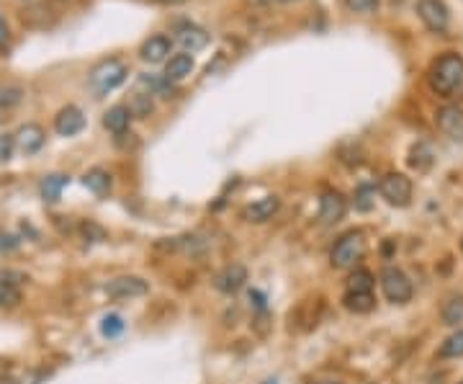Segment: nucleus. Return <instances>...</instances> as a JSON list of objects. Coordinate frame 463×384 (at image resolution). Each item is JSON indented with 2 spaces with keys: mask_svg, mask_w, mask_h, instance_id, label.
I'll use <instances>...</instances> for the list:
<instances>
[{
  "mask_svg": "<svg viewBox=\"0 0 463 384\" xmlns=\"http://www.w3.org/2000/svg\"><path fill=\"white\" fill-rule=\"evenodd\" d=\"M427 82L435 96L445 101H463V57L458 52H445L430 64Z\"/></svg>",
  "mask_w": 463,
  "mask_h": 384,
  "instance_id": "f257e3e1",
  "label": "nucleus"
},
{
  "mask_svg": "<svg viewBox=\"0 0 463 384\" xmlns=\"http://www.w3.org/2000/svg\"><path fill=\"white\" fill-rule=\"evenodd\" d=\"M127 75H129L127 64L121 62V60H116V57H109V60H100L93 67L88 82H91L96 96H109L111 91H116L118 85L127 80Z\"/></svg>",
  "mask_w": 463,
  "mask_h": 384,
  "instance_id": "f03ea898",
  "label": "nucleus"
},
{
  "mask_svg": "<svg viewBox=\"0 0 463 384\" xmlns=\"http://www.w3.org/2000/svg\"><path fill=\"white\" fill-rule=\"evenodd\" d=\"M365 256V238L361 229H350L343 238L337 240L332 253H329V263L335 268H353L361 258Z\"/></svg>",
  "mask_w": 463,
  "mask_h": 384,
  "instance_id": "7ed1b4c3",
  "label": "nucleus"
},
{
  "mask_svg": "<svg viewBox=\"0 0 463 384\" xmlns=\"http://www.w3.org/2000/svg\"><path fill=\"white\" fill-rule=\"evenodd\" d=\"M381 292L389 302L404 304L412 299V281L407 279L404 271L389 265V268H383L381 271Z\"/></svg>",
  "mask_w": 463,
  "mask_h": 384,
  "instance_id": "20e7f679",
  "label": "nucleus"
},
{
  "mask_svg": "<svg viewBox=\"0 0 463 384\" xmlns=\"http://www.w3.org/2000/svg\"><path fill=\"white\" fill-rule=\"evenodd\" d=\"M417 16L433 34H445L451 24V10L443 0H417Z\"/></svg>",
  "mask_w": 463,
  "mask_h": 384,
  "instance_id": "39448f33",
  "label": "nucleus"
},
{
  "mask_svg": "<svg viewBox=\"0 0 463 384\" xmlns=\"http://www.w3.org/2000/svg\"><path fill=\"white\" fill-rule=\"evenodd\" d=\"M379 193L391 207H407L412 202V181L401 173H386L379 183Z\"/></svg>",
  "mask_w": 463,
  "mask_h": 384,
  "instance_id": "423d86ee",
  "label": "nucleus"
},
{
  "mask_svg": "<svg viewBox=\"0 0 463 384\" xmlns=\"http://www.w3.org/2000/svg\"><path fill=\"white\" fill-rule=\"evenodd\" d=\"M149 292V283L142 276H116L106 283V294L111 299H131V297H145Z\"/></svg>",
  "mask_w": 463,
  "mask_h": 384,
  "instance_id": "0eeeda50",
  "label": "nucleus"
},
{
  "mask_svg": "<svg viewBox=\"0 0 463 384\" xmlns=\"http://www.w3.org/2000/svg\"><path fill=\"white\" fill-rule=\"evenodd\" d=\"M435 124L437 129L448 134L455 142H463V109L458 103H448L435 111Z\"/></svg>",
  "mask_w": 463,
  "mask_h": 384,
  "instance_id": "6e6552de",
  "label": "nucleus"
},
{
  "mask_svg": "<svg viewBox=\"0 0 463 384\" xmlns=\"http://www.w3.org/2000/svg\"><path fill=\"white\" fill-rule=\"evenodd\" d=\"M347 211V199L340 191H325L319 199V222L322 225H337L345 217Z\"/></svg>",
  "mask_w": 463,
  "mask_h": 384,
  "instance_id": "1a4fd4ad",
  "label": "nucleus"
},
{
  "mask_svg": "<svg viewBox=\"0 0 463 384\" xmlns=\"http://www.w3.org/2000/svg\"><path fill=\"white\" fill-rule=\"evenodd\" d=\"M247 281V268L242 263H229L224 265L221 271L217 274L214 279V286H217V292L221 294H237Z\"/></svg>",
  "mask_w": 463,
  "mask_h": 384,
  "instance_id": "9d476101",
  "label": "nucleus"
},
{
  "mask_svg": "<svg viewBox=\"0 0 463 384\" xmlns=\"http://www.w3.org/2000/svg\"><path fill=\"white\" fill-rule=\"evenodd\" d=\"M13 142H16V147H19L24 155H37L46 142V132L39 124H24L13 134Z\"/></svg>",
  "mask_w": 463,
  "mask_h": 384,
  "instance_id": "9b49d317",
  "label": "nucleus"
},
{
  "mask_svg": "<svg viewBox=\"0 0 463 384\" xmlns=\"http://www.w3.org/2000/svg\"><path fill=\"white\" fill-rule=\"evenodd\" d=\"M170 49H173V42L165 37V34H152L149 39L142 42V46H139V57L149 64H160L170 57Z\"/></svg>",
  "mask_w": 463,
  "mask_h": 384,
  "instance_id": "f8f14e48",
  "label": "nucleus"
},
{
  "mask_svg": "<svg viewBox=\"0 0 463 384\" xmlns=\"http://www.w3.org/2000/svg\"><path fill=\"white\" fill-rule=\"evenodd\" d=\"M55 129L60 137H75L85 129V116L78 106H64L55 116Z\"/></svg>",
  "mask_w": 463,
  "mask_h": 384,
  "instance_id": "ddd939ff",
  "label": "nucleus"
},
{
  "mask_svg": "<svg viewBox=\"0 0 463 384\" xmlns=\"http://www.w3.org/2000/svg\"><path fill=\"white\" fill-rule=\"evenodd\" d=\"M278 209H281V199L278 196H263V199H257L255 204L242 209V220L253 222V225H263V222L273 220V214Z\"/></svg>",
  "mask_w": 463,
  "mask_h": 384,
  "instance_id": "4468645a",
  "label": "nucleus"
},
{
  "mask_svg": "<svg viewBox=\"0 0 463 384\" xmlns=\"http://www.w3.org/2000/svg\"><path fill=\"white\" fill-rule=\"evenodd\" d=\"M131 124V114H129V106L124 103H116V106H111L106 114H103V127L109 129L111 134H124Z\"/></svg>",
  "mask_w": 463,
  "mask_h": 384,
  "instance_id": "2eb2a0df",
  "label": "nucleus"
},
{
  "mask_svg": "<svg viewBox=\"0 0 463 384\" xmlns=\"http://www.w3.org/2000/svg\"><path fill=\"white\" fill-rule=\"evenodd\" d=\"M175 34H178V42L185 46V52H188V49H191V52H199V49H203V46L209 44V34H206L203 28L193 26V24H181Z\"/></svg>",
  "mask_w": 463,
  "mask_h": 384,
  "instance_id": "dca6fc26",
  "label": "nucleus"
},
{
  "mask_svg": "<svg viewBox=\"0 0 463 384\" xmlns=\"http://www.w3.org/2000/svg\"><path fill=\"white\" fill-rule=\"evenodd\" d=\"M191 73H193V55H188V52H178L165 64V78L170 82L183 80V78H188Z\"/></svg>",
  "mask_w": 463,
  "mask_h": 384,
  "instance_id": "f3484780",
  "label": "nucleus"
},
{
  "mask_svg": "<svg viewBox=\"0 0 463 384\" xmlns=\"http://www.w3.org/2000/svg\"><path fill=\"white\" fill-rule=\"evenodd\" d=\"M433 160H435V155H433V147L427 145V142H417V145H412L409 157H407L409 168H412V171H417V173H427V171L433 168Z\"/></svg>",
  "mask_w": 463,
  "mask_h": 384,
  "instance_id": "a211bd4d",
  "label": "nucleus"
},
{
  "mask_svg": "<svg viewBox=\"0 0 463 384\" xmlns=\"http://www.w3.org/2000/svg\"><path fill=\"white\" fill-rule=\"evenodd\" d=\"M82 183H85V189L93 191L96 196H109L111 173L109 171H103V168H93V171H88V173L82 175Z\"/></svg>",
  "mask_w": 463,
  "mask_h": 384,
  "instance_id": "6ab92c4d",
  "label": "nucleus"
},
{
  "mask_svg": "<svg viewBox=\"0 0 463 384\" xmlns=\"http://www.w3.org/2000/svg\"><path fill=\"white\" fill-rule=\"evenodd\" d=\"M70 183V178L62 173H52V175H44L42 183H39V191H42V199L44 202H60V196H62V189Z\"/></svg>",
  "mask_w": 463,
  "mask_h": 384,
  "instance_id": "aec40b11",
  "label": "nucleus"
},
{
  "mask_svg": "<svg viewBox=\"0 0 463 384\" xmlns=\"http://www.w3.org/2000/svg\"><path fill=\"white\" fill-rule=\"evenodd\" d=\"M343 307L355 312V315H365L376 307V297H373V292H345Z\"/></svg>",
  "mask_w": 463,
  "mask_h": 384,
  "instance_id": "412c9836",
  "label": "nucleus"
},
{
  "mask_svg": "<svg viewBox=\"0 0 463 384\" xmlns=\"http://www.w3.org/2000/svg\"><path fill=\"white\" fill-rule=\"evenodd\" d=\"M440 317H443L445 325H458L463 320V294H453V297L445 299Z\"/></svg>",
  "mask_w": 463,
  "mask_h": 384,
  "instance_id": "4be33fe9",
  "label": "nucleus"
},
{
  "mask_svg": "<svg viewBox=\"0 0 463 384\" xmlns=\"http://www.w3.org/2000/svg\"><path fill=\"white\" fill-rule=\"evenodd\" d=\"M376 279H373L371 271L365 268H355L353 274L347 276V292H371Z\"/></svg>",
  "mask_w": 463,
  "mask_h": 384,
  "instance_id": "5701e85b",
  "label": "nucleus"
},
{
  "mask_svg": "<svg viewBox=\"0 0 463 384\" xmlns=\"http://www.w3.org/2000/svg\"><path fill=\"white\" fill-rule=\"evenodd\" d=\"M139 82H142V85H145V88H149V91L152 93H160V96H163V98H173V82L167 80V78H157V75H142V78H139Z\"/></svg>",
  "mask_w": 463,
  "mask_h": 384,
  "instance_id": "b1692460",
  "label": "nucleus"
},
{
  "mask_svg": "<svg viewBox=\"0 0 463 384\" xmlns=\"http://www.w3.org/2000/svg\"><path fill=\"white\" fill-rule=\"evenodd\" d=\"M21 299H24V294H21L19 286L0 281V310H13V307H19Z\"/></svg>",
  "mask_w": 463,
  "mask_h": 384,
  "instance_id": "393cba45",
  "label": "nucleus"
},
{
  "mask_svg": "<svg viewBox=\"0 0 463 384\" xmlns=\"http://www.w3.org/2000/svg\"><path fill=\"white\" fill-rule=\"evenodd\" d=\"M463 356V330H455L453 335H448L440 346V358H461Z\"/></svg>",
  "mask_w": 463,
  "mask_h": 384,
  "instance_id": "a878e982",
  "label": "nucleus"
},
{
  "mask_svg": "<svg viewBox=\"0 0 463 384\" xmlns=\"http://www.w3.org/2000/svg\"><path fill=\"white\" fill-rule=\"evenodd\" d=\"M152 109H154L152 98L145 96V93H136V96H131V101H129V114L136 116V119H145V116H149Z\"/></svg>",
  "mask_w": 463,
  "mask_h": 384,
  "instance_id": "bb28decb",
  "label": "nucleus"
},
{
  "mask_svg": "<svg viewBox=\"0 0 463 384\" xmlns=\"http://www.w3.org/2000/svg\"><path fill=\"white\" fill-rule=\"evenodd\" d=\"M100 333H103L106 338H118V335L124 333V320H121L118 315H106V317L100 320Z\"/></svg>",
  "mask_w": 463,
  "mask_h": 384,
  "instance_id": "cd10ccee",
  "label": "nucleus"
},
{
  "mask_svg": "<svg viewBox=\"0 0 463 384\" xmlns=\"http://www.w3.org/2000/svg\"><path fill=\"white\" fill-rule=\"evenodd\" d=\"M371 207H373V186H361L355 191V209L368 211Z\"/></svg>",
  "mask_w": 463,
  "mask_h": 384,
  "instance_id": "c85d7f7f",
  "label": "nucleus"
},
{
  "mask_svg": "<svg viewBox=\"0 0 463 384\" xmlns=\"http://www.w3.org/2000/svg\"><path fill=\"white\" fill-rule=\"evenodd\" d=\"M345 8L353 13H376L379 0H345Z\"/></svg>",
  "mask_w": 463,
  "mask_h": 384,
  "instance_id": "c756f323",
  "label": "nucleus"
},
{
  "mask_svg": "<svg viewBox=\"0 0 463 384\" xmlns=\"http://www.w3.org/2000/svg\"><path fill=\"white\" fill-rule=\"evenodd\" d=\"M82 235L88 240H93V243H98V240H106V232H103V227H98L96 222H82L80 225Z\"/></svg>",
  "mask_w": 463,
  "mask_h": 384,
  "instance_id": "7c9ffc66",
  "label": "nucleus"
},
{
  "mask_svg": "<svg viewBox=\"0 0 463 384\" xmlns=\"http://www.w3.org/2000/svg\"><path fill=\"white\" fill-rule=\"evenodd\" d=\"M13 147H16V142H13L10 134H0V163L10 160V155H13Z\"/></svg>",
  "mask_w": 463,
  "mask_h": 384,
  "instance_id": "2f4dec72",
  "label": "nucleus"
},
{
  "mask_svg": "<svg viewBox=\"0 0 463 384\" xmlns=\"http://www.w3.org/2000/svg\"><path fill=\"white\" fill-rule=\"evenodd\" d=\"M0 281H6V283H13V286H19L21 281H26V276L21 274V271H10V268H0Z\"/></svg>",
  "mask_w": 463,
  "mask_h": 384,
  "instance_id": "473e14b6",
  "label": "nucleus"
},
{
  "mask_svg": "<svg viewBox=\"0 0 463 384\" xmlns=\"http://www.w3.org/2000/svg\"><path fill=\"white\" fill-rule=\"evenodd\" d=\"M250 302L255 304V310H257V312H265V310H268V304H265V294L255 292V289L250 292Z\"/></svg>",
  "mask_w": 463,
  "mask_h": 384,
  "instance_id": "72a5a7b5",
  "label": "nucleus"
},
{
  "mask_svg": "<svg viewBox=\"0 0 463 384\" xmlns=\"http://www.w3.org/2000/svg\"><path fill=\"white\" fill-rule=\"evenodd\" d=\"M21 101V91L19 88H13V91H8V93H3V106H6V103H19Z\"/></svg>",
  "mask_w": 463,
  "mask_h": 384,
  "instance_id": "f704fd0d",
  "label": "nucleus"
},
{
  "mask_svg": "<svg viewBox=\"0 0 463 384\" xmlns=\"http://www.w3.org/2000/svg\"><path fill=\"white\" fill-rule=\"evenodd\" d=\"M8 39H10L8 24H6V21H3V16H0V49L8 44Z\"/></svg>",
  "mask_w": 463,
  "mask_h": 384,
  "instance_id": "c9c22d12",
  "label": "nucleus"
},
{
  "mask_svg": "<svg viewBox=\"0 0 463 384\" xmlns=\"http://www.w3.org/2000/svg\"><path fill=\"white\" fill-rule=\"evenodd\" d=\"M160 3H167V6H178V3H185V0H160Z\"/></svg>",
  "mask_w": 463,
  "mask_h": 384,
  "instance_id": "e433bc0d",
  "label": "nucleus"
},
{
  "mask_svg": "<svg viewBox=\"0 0 463 384\" xmlns=\"http://www.w3.org/2000/svg\"><path fill=\"white\" fill-rule=\"evenodd\" d=\"M278 3H296V0H278Z\"/></svg>",
  "mask_w": 463,
  "mask_h": 384,
  "instance_id": "4c0bfd02",
  "label": "nucleus"
},
{
  "mask_svg": "<svg viewBox=\"0 0 463 384\" xmlns=\"http://www.w3.org/2000/svg\"><path fill=\"white\" fill-rule=\"evenodd\" d=\"M319 384H340V382H319Z\"/></svg>",
  "mask_w": 463,
  "mask_h": 384,
  "instance_id": "58836bf2",
  "label": "nucleus"
},
{
  "mask_svg": "<svg viewBox=\"0 0 463 384\" xmlns=\"http://www.w3.org/2000/svg\"><path fill=\"white\" fill-rule=\"evenodd\" d=\"M265 384H278V382H275V379H273V382H265Z\"/></svg>",
  "mask_w": 463,
  "mask_h": 384,
  "instance_id": "ea45409f",
  "label": "nucleus"
},
{
  "mask_svg": "<svg viewBox=\"0 0 463 384\" xmlns=\"http://www.w3.org/2000/svg\"><path fill=\"white\" fill-rule=\"evenodd\" d=\"M461 384H463V382H461Z\"/></svg>",
  "mask_w": 463,
  "mask_h": 384,
  "instance_id": "a19ab883",
  "label": "nucleus"
}]
</instances>
